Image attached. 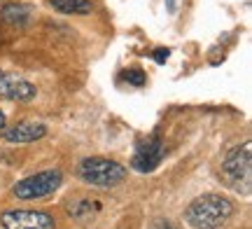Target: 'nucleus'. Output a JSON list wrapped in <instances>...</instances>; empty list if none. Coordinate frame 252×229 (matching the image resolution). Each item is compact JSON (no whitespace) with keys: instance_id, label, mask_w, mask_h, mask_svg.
<instances>
[{"instance_id":"9b49d317","label":"nucleus","mask_w":252,"mask_h":229,"mask_svg":"<svg viewBox=\"0 0 252 229\" xmlns=\"http://www.w3.org/2000/svg\"><path fill=\"white\" fill-rule=\"evenodd\" d=\"M122 80H126L128 84H133V87H143L145 84V73L140 68H128L124 75H122Z\"/></svg>"},{"instance_id":"7ed1b4c3","label":"nucleus","mask_w":252,"mask_h":229,"mask_svg":"<svg viewBox=\"0 0 252 229\" xmlns=\"http://www.w3.org/2000/svg\"><path fill=\"white\" fill-rule=\"evenodd\" d=\"M77 173L84 183L96 185V187H112V185L122 183L126 178V168L112 159H103V157H89L84 159L77 168Z\"/></svg>"},{"instance_id":"9d476101","label":"nucleus","mask_w":252,"mask_h":229,"mask_svg":"<svg viewBox=\"0 0 252 229\" xmlns=\"http://www.w3.org/2000/svg\"><path fill=\"white\" fill-rule=\"evenodd\" d=\"M31 17V7L28 5H21V2H12V5H5L2 7V19L7 21V24H17V26H24Z\"/></svg>"},{"instance_id":"f257e3e1","label":"nucleus","mask_w":252,"mask_h":229,"mask_svg":"<svg viewBox=\"0 0 252 229\" xmlns=\"http://www.w3.org/2000/svg\"><path fill=\"white\" fill-rule=\"evenodd\" d=\"M231 215H234V203L224 196H217V194L198 196L185 211V218L194 229H217Z\"/></svg>"},{"instance_id":"ddd939ff","label":"nucleus","mask_w":252,"mask_h":229,"mask_svg":"<svg viewBox=\"0 0 252 229\" xmlns=\"http://www.w3.org/2000/svg\"><path fill=\"white\" fill-rule=\"evenodd\" d=\"M166 2H168V9H171V12H175V0H166Z\"/></svg>"},{"instance_id":"1a4fd4ad","label":"nucleus","mask_w":252,"mask_h":229,"mask_svg":"<svg viewBox=\"0 0 252 229\" xmlns=\"http://www.w3.org/2000/svg\"><path fill=\"white\" fill-rule=\"evenodd\" d=\"M49 5L61 14H91L96 9L94 0H49Z\"/></svg>"},{"instance_id":"f8f14e48","label":"nucleus","mask_w":252,"mask_h":229,"mask_svg":"<svg viewBox=\"0 0 252 229\" xmlns=\"http://www.w3.org/2000/svg\"><path fill=\"white\" fill-rule=\"evenodd\" d=\"M154 59H157V64H163V61L168 59V49H166V47H163V49H157V52H154Z\"/></svg>"},{"instance_id":"0eeeda50","label":"nucleus","mask_w":252,"mask_h":229,"mask_svg":"<svg viewBox=\"0 0 252 229\" xmlns=\"http://www.w3.org/2000/svg\"><path fill=\"white\" fill-rule=\"evenodd\" d=\"M0 96L12 101H31L35 96V87L12 73H0Z\"/></svg>"},{"instance_id":"423d86ee","label":"nucleus","mask_w":252,"mask_h":229,"mask_svg":"<svg viewBox=\"0 0 252 229\" xmlns=\"http://www.w3.org/2000/svg\"><path fill=\"white\" fill-rule=\"evenodd\" d=\"M5 229H54V218L45 211H7L2 213Z\"/></svg>"},{"instance_id":"2eb2a0df","label":"nucleus","mask_w":252,"mask_h":229,"mask_svg":"<svg viewBox=\"0 0 252 229\" xmlns=\"http://www.w3.org/2000/svg\"><path fill=\"white\" fill-rule=\"evenodd\" d=\"M154 229H173V227H168V225H157Z\"/></svg>"},{"instance_id":"39448f33","label":"nucleus","mask_w":252,"mask_h":229,"mask_svg":"<svg viewBox=\"0 0 252 229\" xmlns=\"http://www.w3.org/2000/svg\"><path fill=\"white\" fill-rule=\"evenodd\" d=\"M163 155H166V150H163V143L159 138L157 136L143 138V140H138V145H135L131 166H133L135 171H140V173H150V171H154L157 166L161 164Z\"/></svg>"},{"instance_id":"6e6552de","label":"nucleus","mask_w":252,"mask_h":229,"mask_svg":"<svg viewBox=\"0 0 252 229\" xmlns=\"http://www.w3.org/2000/svg\"><path fill=\"white\" fill-rule=\"evenodd\" d=\"M47 133L45 124L37 122H21L17 127H12L5 131V140L7 143H33L37 138H42Z\"/></svg>"},{"instance_id":"4468645a","label":"nucleus","mask_w":252,"mask_h":229,"mask_svg":"<svg viewBox=\"0 0 252 229\" xmlns=\"http://www.w3.org/2000/svg\"><path fill=\"white\" fill-rule=\"evenodd\" d=\"M5 127V115H2V112H0V129Z\"/></svg>"},{"instance_id":"20e7f679","label":"nucleus","mask_w":252,"mask_h":229,"mask_svg":"<svg viewBox=\"0 0 252 229\" xmlns=\"http://www.w3.org/2000/svg\"><path fill=\"white\" fill-rule=\"evenodd\" d=\"M63 183V175L61 171H42V173H35L31 178H24L21 183H17L12 187L14 196L19 199H45L49 194H54Z\"/></svg>"},{"instance_id":"f03ea898","label":"nucleus","mask_w":252,"mask_h":229,"mask_svg":"<svg viewBox=\"0 0 252 229\" xmlns=\"http://www.w3.org/2000/svg\"><path fill=\"white\" fill-rule=\"evenodd\" d=\"M222 175L236 192L250 194L252 183V143H243L241 147L231 150L222 162Z\"/></svg>"}]
</instances>
